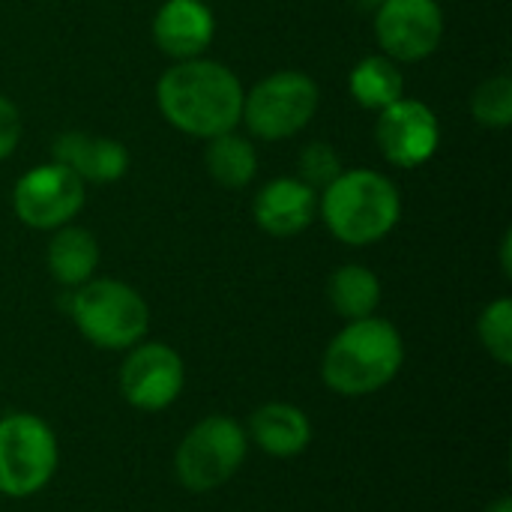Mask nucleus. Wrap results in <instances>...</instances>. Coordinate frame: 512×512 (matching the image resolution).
Here are the masks:
<instances>
[{
    "label": "nucleus",
    "mask_w": 512,
    "mask_h": 512,
    "mask_svg": "<svg viewBox=\"0 0 512 512\" xmlns=\"http://www.w3.org/2000/svg\"><path fill=\"white\" fill-rule=\"evenodd\" d=\"M243 84L240 78L216 60L192 57L168 66L156 84V102L162 117L192 135V138H216L222 132H234L243 114Z\"/></svg>",
    "instance_id": "1"
},
{
    "label": "nucleus",
    "mask_w": 512,
    "mask_h": 512,
    "mask_svg": "<svg viewBox=\"0 0 512 512\" xmlns=\"http://www.w3.org/2000/svg\"><path fill=\"white\" fill-rule=\"evenodd\" d=\"M405 363L402 333L378 315L348 321L327 345L321 360L324 384L348 399L384 390Z\"/></svg>",
    "instance_id": "2"
},
{
    "label": "nucleus",
    "mask_w": 512,
    "mask_h": 512,
    "mask_svg": "<svg viewBox=\"0 0 512 512\" xmlns=\"http://www.w3.org/2000/svg\"><path fill=\"white\" fill-rule=\"evenodd\" d=\"M318 213L345 246H372L399 225L402 195L387 174L351 168L318 195Z\"/></svg>",
    "instance_id": "3"
},
{
    "label": "nucleus",
    "mask_w": 512,
    "mask_h": 512,
    "mask_svg": "<svg viewBox=\"0 0 512 512\" xmlns=\"http://www.w3.org/2000/svg\"><path fill=\"white\" fill-rule=\"evenodd\" d=\"M69 315L78 333L105 351H129L150 330L147 300L120 279H90L72 288Z\"/></svg>",
    "instance_id": "4"
},
{
    "label": "nucleus",
    "mask_w": 512,
    "mask_h": 512,
    "mask_svg": "<svg viewBox=\"0 0 512 512\" xmlns=\"http://www.w3.org/2000/svg\"><path fill=\"white\" fill-rule=\"evenodd\" d=\"M249 435L234 417L213 414L195 423L174 453L177 483L192 495H207L222 489L246 462Z\"/></svg>",
    "instance_id": "5"
},
{
    "label": "nucleus",
    "mask_w": 512,
    "mask_h": 512,
    "mask_svg": "<svg viewBox=\"0 0 512 512\" xmlns=\"http://www.w3.org/2000/svg\"><path fill=\"white\" fill-rule=\"evenodd\" d=\"M60 465L54 429L27 411L0 417V495L21 501L42 492Z\"/></svg>",
    "instance_id": "6"
},
{
    "label": "nucleus",
    "mask_w": 512,
    "mask_h": 512,
    "mask_svg": "<svg viewBox=\"0 0 512 512\" xmlns=\"http://www.w3.org/2000/svg\"><path fill=\"white\" fill-rule=\"evenodd\" d=\"M321 90L312 75L300 69H282L258 81L243 96L240 123L261 141H285L303 132L318 114Z\"/></svg>",
    "instance_id": "7"
},
{
    "label": "nucleus",
    "mask_w": 512,
    "mask_h": 512,
    "mask_svg": "<svg viewBox=\"0 0 512 512\" xmlns=\"http://www.w3.org/2000/svg\"><path fill=\"white\" fill-rule=\"evenodd\" d=\"M84 207V180L60 162H42L18 177L12 189L15 216L36 231L69 225Z\"/></svg>",
    "instance_id": "8"
},
{
    "label": "nucleus",
    "mask_w": 512,
    "mask_h": 512,
    "mask_svg": "<svg viewBox=\"0 0 512 512\" xmlns=\"http://www.w3.org/2000/svg\"><path fill=\"white\" fill-rule=\"evenodd\" d=\"M183 384V357L165 342H138L120 366V396L135 411L156 414L171 408L180 399Z\"/></svg>",
    "instance_id": "9"
},
{
    "label": "nucleus",
    "mask_w": 512,
    "mask_h": 512,
    "mask_svg": "<svg viewBox=\"0 0 512 512\" xmlns=\"http://www.w3.org/2000/svg\"><path fill=\"white\" fill-rule=\"evenodd\" d=\"M375 36L396 63L432 57L444 39V9L438 0H384L375 9Z\"/></svg>",
    "instance_id": "10"
},
{
    "label": "nucleus",
    "mask_w": 512,
    "mask_h": 512,
    "mask_svg": "<svg viewBox=\"0 0 512 512\" xmlns=\"http://www.w3.org/2000/svg\"><path fill=\"white\" fill-rule=\"evenodd\" d=\"M375 141L390 165L420 168L435 156L441 144V123L426 102L402 96L378 111Z\"/></svg>",
    "instance_id": "11"
},
{
    "label": "nucleus",
    "mask_w": 512,
    "mask_h": 512,
    "mask_svg": "<svg viewBox=\"0 0 512 512\" xmlns=\"http://www.w3.org/2000/svg\"><path fill=\"white\" fill-rule=\"evenodd\" d=\"M252 216L258 228L270 237H297L318 216V192L300 177H276L261 186L252 201Z\"/></svg>",
    "instance_id": "12"
},
{
    "label": "nucleus",
    "mask_w": 512,
    "mask_h": 512,
    "mask_svg": "<svg viewBox=\"0 0 512 512\" xmlns=\"http://www.w3.org/2000/svg\"><path fill=\"white\" fill-rule=\"evenodd\" d=\"M216 33V18L204 0H165L153 18V42L177 60L204 57Z\"/></svg>",
    "instance_id": "13"
},
{
    "label": "nucleus",
    "mask_w": 512,
    "mask_h": 512,
    "mask_svg": "<svg viewBox=\"0 0 512 512\" xmlns=\"http://www.w3.org/2000/svg\"><path fill=\"white\" fill-rule=\"evenodd\" d=\"M51 156L84 183H114L129 171V150L117 138L90 132H63L54 138Z\"/></svg>",
    "instance_id": "14"
},
{
    "label": "nucleus",
    "mask_w": 512,
    "mask_h": 512,
    "mask_svg": "<svg viewBox=\"0 0 512 512\" xmlns=\"http://www.w3.org/2000/svg\"><path fill=\"white\" fill-rule=\"evenodd\" d=\"M246 435L261 453L273 459H294L312 444V423L306 411L291 402H267L252 411Z\"/></svg>",
    "instance_id": "15"
},
{
    "label": "nucleus",
    "mask_w": 512,
    "mask_h": 512,
    "mask_svg": "<svg viewBox=\"0 0 512 512\" xmlns=\"http://www.w3.org/2000/svg\"><path fill=\"white\" fill-rule=\"evenodd\" d=\"M45 264L57 285L78 288V285L90 282L99 267V243L87 228H78L69 222V225L57 228L54 237L48 240Z\"/></svg>",
    "instance_id": "16"
},
{
    "label": "nucleus",
    "mask_w": 512,
    "mask_h": 512,
    "mask_svg": "<svg viewBox=\"0 0 512 512\" xmlns=\"http://www.w3.org/2000/svg\"><path fill=\"white\" fill-rule=\"evenodd\" d=\"M348 90L360 108L384 111L387 105L405 96V78L396 60H390L387 54H372V57H363L351 69Z\"/></svg>",
    "instance_id": "17"
},
{
    "label": "nucleus",
    "mask_w": 512,
    "mask_h": 512,
    "mask_svg": "<svg viewBox=\"0 0 512 512\" xmlns=\"http://www.w3.org/2000/svg\"><path fill=\"white\" fill-rule=\"evenodd\" d=\"M327 297L339 318L360 321L375 315V309L381 306V282L363 264H342L327 282Z\"/></svg>",
    "instance_id": "18"
},
{
    "label": "nucleus",
    "mask_w": 512,
    "mask_h": 512,
    "mask_svg": "<svg viewBox=\"0 0 512 512\" xmlns=\"http://www.w3.org/2000/svg\"><path fill=\"white\" fill-rule=\"evenodd\" d=\"M204 165L219 186L246 189L258 174V153L249 138H243L237 132H222L207 141Z\"/></svg>",
    "instance_id": "19"
},
{
    "label": "nucleus",
    "mask_w": 512,
    "mask_h": 512,
    "mask_svg": "<svg viewBox=\"0 0 512 512\" xmlns=\"http://www.w3.org/2000/svg\"><path fill=\"white\" fill-rule=\"evenodd\" d=\"M477 336L480 345L486 348V354L501 363L510 366L512 363V300L510 297H498L492 300L480 318H477Z\"/></svg>",
    "instance_id": "20"
},
{
    "label": "nucleus",
    "mask_w": 512,
    "mask_h": 512,
    "mask_svg": "<svg viewBox=\"0 0 512 512\" xmlns=\"http://www.w3.org/2000/svg\"><path fill=\"white\" fill-rule=\"evenodd\" d=\"M474 120L486 129H507L512 123V78L495 75L486 78L471 96Z\"/></svg>",
    "instance_id": "21"
},
{
    "label": "nucleus",
    "mask_w": 512,
    "mask_h": 512,
    "mask_svg": "<svg viewBox=\"0 0 512 512\" xmlns=\"http://www.w3.org/2000/svg\"><path fill=\"white\" fill-rule=\"evenodd\" d=\"M342 171L345 168L339 162V153L327 141H312V144L303 147V153H300V180L306 186H312L315 192H324Z\"/></svg>",
    "instance_id": "22"
},
{
    "label": "nucleus",
    "mask_w": 512,
    "mask_h": 512,
    "mask_svg": "<svg viewBox=\"0 0 512 512\" xmlns=\"http://www.w3.org/2000/svg\"><path fill=\"white\" fill-rule=\"evenodd\" d=\"M18 141H21V114L6 96H0V162L15 153Z\"/></svg>",
    "instance_id": "23"
},
{
    "label": "nucleus",
    "mask_w": 512,
    "mask_h": 512,
    "mask_svg": "<svg viewBox=\"0 0 512 512\" xmlns=\"http://www.w3.org/2000/svg\"><path fill=\"white\" fill-rule=\"evenodd\" d=\"M510 246H512V234L507 231V234H504V240H501V267H504V276H510V273H512Z\"/></svg>",
    "instance_id": "24"
},
{
    "label": "nucleus",
    "mask_w": 512,
    "mask_h": 512,
    "mask_svg": "<svg viewBox=\"0 0 512 512\" xmlns=\"http://www.w3.org/2000/svg\"><path fill=\"white\" fill-rule=\"evenodd\" d=\"M486 512H512V501L510 495H501L498 501H492L489 507H486Z\"/></svg>",
    "instance_id": "25"
},
{
    "label": "nucleus",
    "mask_w": 512,
    "mask_h": 512,
    "mask_svg": "<svg viewBox=\"0 0 512 512\" xmlns=\"http://www.w3.org/2000/svg\"><path fill=\"white\" fill-rule=\"evenodd\" d=\"M381 3H384V0H357V6H360V9H372V12H375Z\"/></svg>",
    "instance_id": "26"
},
{
    "label": "nucleus",
    "mask_w": 512,
    "mask_h": 512,
    "mask_svg": "<svg viewBox=\"0 0 512 512\" xmlns=\"http://www.w3.org/2000/svg\"><path fill=\"white\" fill-rule=\"evenodd\" d=\"M204 3H207V0H204Z\"/></svg>",
    "instance_id": "27"
}]
</instances>
